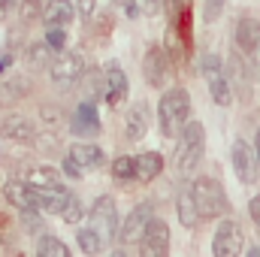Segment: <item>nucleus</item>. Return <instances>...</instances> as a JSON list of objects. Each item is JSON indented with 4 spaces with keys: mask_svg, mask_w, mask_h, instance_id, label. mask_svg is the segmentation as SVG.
<instances>
[{
    "mask_svg": "<svg viewBox=\"0 0 260 257\" xmlns=\"http://www.w3.org/2000/svg\"><path fill=\"white\" fill-rule=\"evenodd\" d=\"M148 124H151L148 106L145 103H133L127 109V118H124V136H127L130 142H136V139H142L148 133Z\"/></svg>",
    "mask_w": 260,
    "mask_h": 257,
    "instance_id": "obj_16",
    "label": "nucleus"
},
{
    "mask_svg": "<svg viewBox=\"0 0 260 257\" xmlns=\"http://www.w3.org/2000/svg\"><path fill=\"white\" fill-rule=\"evenodd\" d=\"M27 185H37V188H61L64 182H61V176H58L55 170H49V167H34V170L27 173Z\"/></svg>",
    "mask_w": 260,
    "mask_h": 257,
    "instance_id": "obj_23",
    "label": "nucleus"
},
{
    "mask_svg": "<svg viewBox=\"0 0 260 257\" xmlns=\"http://www.w3.org/2000/svg\"><path fill=\"white\" fill-rule=\"evenodd\" d=\"M206 82H209V94H212V100H215L218 106H230V103H233V85H230V79H227L224 70L209 73Z\"/></svg>",
    "mask_w": 260,
    "mask_h": 257,
    "instance_id": "obj_19",
    "label": "nucleus"
},
{
    "mask_svg": "<svg viewBox=\"0 0 260 257\" xmlns=\"http://www.w3.org/2000/svg\"><path fill=\"white\" fill-rule=\"evenodd\" d=\"M151 218H154V206H151V203L133 206L130 215L124 218V224H121V242H139Z\"/></svg>",
    "mask_w": 260,
    "mask_h": 257,
    "instance_id": "obj_9",
    "label": "nucleus"
},
{
    "mask_svg": "<svg viewBox=\"0 0 260 257\" xmlns=\"http://www.w3.org/2000/svg\"><path fill=\"white\" fill-rule=\"evenodd\" d=\"M76 6H79V12H82L85 18H94V9H97V0H76Z\"/></svg>",
    "mask_w": 260,
    "mask_h": 257,
    "instance_id": "obj_36",
    "label": "nucleus"
},
{
    "mask_svg": "<svg viewBox=\"0 0 260 257\" xmlns=\"http://www.w3.org/2000/svg\"><path fill=\"white\" fill-rule=\"evenodd\" d=\"M82 91L88 94V100H91V97L97 100L100 94H106V73L100 76V70H88V73H85V88H82Z\"/></svg>",
    "mask_w": 260,
    "mask_h": 257,
    "instance_id": "obj_28",
    "label": "nucleus"
},
{
    "mask_svg": "<svg viewBox=\"0 0 260 257\" xmlns=\"http://www.w3.org/2000/svg\"><path fill=\"white\" fill-rule=\"evenodd\" d=\"M215 70H224V61H221L218 55L206 52V55L200 58V73H203V76H209V73H215Z\"/></svg>",
    "mask_w": 260,
    "mask_h": 257,
    "instance_id": "obj_33",
    "label": "nucleus"
},
{
    "mask_svg": "<svg viewBox=\"0 0 260 257\" xmlns=\"http://www.w3.org/2000/svg\"><path fill=\"white\" fill-rule=\"evenodd\" d=\"M82 215H85V209H82V203H79V200H76V197L70 194V197L64 200V209H61V218H64L67 224H79V221H82Z\"/></svg>",
    "mask_w": 260,
    "mask_h": 257,
    "instance_id": "obj_30",
    "label": "nucleus"
},
{
    "mask_svg": "<svg viewBox=\"0 0 260 257\" xmlns=\"http://www.w3.org/2000/svg\"><path fill=\"white\" fill-rule=\"evenodd\" d=\"M49 73H52L55 85H61V88H70V85H76V82L85 76V58H82L79 52H64L58 61H52Z\"/></svg>",
    "mask_w": 260,
    "mask_h": 257,
    "instance_id": "obj_7",
    "label": "nucleus"
},
{
    "mask_svg": "<svg viewBox=\"0 0 260 257\" xmlns=\"http://www.w3.org/2000/svg\"><path fill=\"white\" fill-rule=\"evenodd\" d=\"M233 173L242 185H254L257 182V173H260V164H257V151L245 142V139H236L233 142Z\"/></svg>",
    "mask_w": 260,
    "mask_h": 257,
    "instance_id": "obj_6",
    "label": "nucleus"
},
{
    "mask_svg": "<svg viewBox=\"0 0 260 257\" xmlns=\"http://www.w3.org/2000/svg\"><path fill=\"white\" fill-rule=\"evenodd\" d=\"M88 215H91V227L103 236V242H112L118 236V212H115V200L109 194L97 197L94 206L88 209Z\"/></svg>",
    "mask_w": 260,
    "mask_h": 257,
    "instance_id": "obj_4",
    "label": "nucleus"
},
{
    "mask_svg": "<svg viewBox=\"0 0 260 257\" xmlns=\"http://www.w3.org/2000/svg\"><path fill=\"white\" fill-rule=\"evenodd\" d=\"M64 176H70V179H82V176H85V170H82V167H79L70 154L64 157Z\"/></svg>",
    "mask_w": 260,
    "mask_h": 257,
    "instance_id": "obj_35",
    "label": "nucleus"
},
{
    "mask_svg": "<svg viewBox=\"0 0 260 257\" xmlns=\"http://www.w3.org/2000/svg\"><path fill=\"white\" fill-rule=\"evenodd\" d=\"M254 151H257V164H260V130H257V139H254Z\"/></svg>",
    "mask_w": 260,
    "mask_h": 257,
    "instance_id": "obj_42",
    "label": "nucleus"
},
{
    "mask_svg": "<svg viewBox=\"0 0 260 257\" xmlns=\"http://www.w3.org/2000/svg\"><path fill=\"white\" fill-rule=\"evenodd\" d=\"M245 245V233H242V224L233 221V218H221L218 230H215V239H212V251L218 257H236Z\"/></svg>",
    "mask_w": 260,
    "mask_h": 257,
    "instance_id": "obj_5",
    "label": "nucleus"
},
{
    "mask_svg": "<svg viewBox=\"0 0 260 257\" xmlns=\"http://www.w3.org/2000/svg\"><path fill=\"white\" fill-rule=\"evenodd\" d=\"M27 58H30V64L34 67H52V61H55V49L46 43V40H40V43H34L30 46V52H27Z\"/></svg>",
    "mask_w": 260,
    "mask_h": 257,
    "instance_id": "obj_27",
    "label": "nucleus"
},
{
    "mask_svg": "<svg viewBox=\"0 0 260 257\" xmlns=\"http://www.w3.org/2000/svg\"><path fill=\"white\" fill-rule=\"evenodd\" d=\"M18 212H21V227H24L30 236H40V233L46 230V221H43V212H40V209L27 206V209H18Z\"/></svg>",
    "mask_w": 260,
    "mask_h": 257,
    "instance_id": "obj_26",
    "label": "nucleus"
},
{
    "mask_svg": "<svg viewBox=\"0 0 260 257\" xmlns=\"http://www.w3.org/2000/svg\"><path fill=\"white\" fill-rule=\"evenodd\" d=\"M3 194H6V200L15 206V209H27V206H34V191H30V185L24 182H6V188H3ZM37 209V206H34Z\"/></svg>",
    "mask_w": 260,
    "mask_h": 257,
    "instance_id": "obj_21",
    "label": "nucleus"
},
{
    "mask_svg": "<svg viewBox=\"0 0 260 257\" xmlns=\"http://www.w3.org/2000/svg\"><path fill=\"white\" fill-rule=\"evenodd\" d=\"M157 118L164 136H179L191 121V97L185 88H170L157 103Z\"/></svg>",
    "mask_w": 260,
    "mask_h": 257,
    "instance_id": "obj_2",
    "label": "nucleus"
},
{
    "mask_svg": "<svg viewBox=\"0 0 260 257\" xmlns=\"http://www.w3.org/2000/svg\"><path fill=\"white\" fill-rule=\"evenodd\" d=\"M224 6H227V0H206V3H203V21H206V24L218 21V15L224 12Z\"/></svg>",
    "mask_w": 260,
    "mask_h": 257,
    "instance_id": "obj_31",
    "label": "nucleus"
},
{
    "mask_svg": "<svg viewBox=\"0 0 260 257\" xmlns=\"http://www.w3.org/2000/svg\"><path fill=\"white\" fill-rule=\"evenodd\" d=\"M176 215H179L182 227H188V230H194L197 224L203 221V215H200V209H197V200H194L191 185H185V188L179 191V197H176Z\"/></svg>",
    "mask_w": 260,
    "mask_h": 257,
    "instance_id": "obj_17",
    "label": "nucleus"
},
{
    "mask_svg": "<svg viewBox=\"0 0 260 257\" xmlns=\"http://www.w3.org/2000/svg\"><path fill=\"white\" fill-rule=\"evenodd\" d=\"M157 9H160V0H142V12L145 15H154Z\"/></svg>",
    "mask_w": 260,
    "mask_h": 257,
    "instance_id": "obj_41",
    "label": "nucleus"
},
{
    "mask_svg": "<svg viewBox=\"0 0 260 257\" xmlns=\"http://www.w3.org/2000/svg\"><path fill=\"white\" fill-rule=\"evenodd\" d=\"M248 215H251V221L260 227V194L257 197H251V203H248Z\"/></svg>",
    "mask_w": 260,
    "mask_h": 257,
    "instance_id": "obj_37",
    "label": "nucleus"
},
{
    "mask_svg": "<svg viewBox=\"0 0 260 257\" xmlns=\"http://www.w3.org/2000/svg\"><path fill=\"white\" fill-rule=\"evenodd\" d=\"M12 9H18V0H0V18H6Z\"/></svg>",
    "mask_w": 260,
    "mask_h": 257,
    "instance_id": "obj_40",
    "label": "nucleus"
},
{
    "mask_svg": "<svg viewBox=\"0 0 260 257\" xmlns=\"http://www.w3.org/2000/svg\"><path fill=\"white\" fill-rule=\"evenodd\" d=\"M70 130L76 136H97L100 121H97V106L91 100H85V103L76 106V112L70 115Z\"/></svg>",
    "mask_w": 260,
    "mask_h": 257,
    "instance_id": "obj_14",
    "label": "nucleus"
},
{
    "mask_svg": "<svg viewBox=\"0 0 260 257\" xmlns=\"http://www.w3.org/2000/svg\"><path fill=\"white\" fill-rule=\"evenodd\" d=\"M18 18H21V24H34L37 18H43V3L40 0H18Z\"/></svg>",
    "mask_w": 260,
    "mask_h": 257,
    "instance_id": "obj_29",
    "label": "nucleus"
},
{
    "mask_svg": "<svg viewBox=\"0 0 260 257\" xmlns=\"http://www.w3.org/2000/svg\"><path fill=\"white\" fill-rule=\"evenodd\" d=\"M167 64H170V58H167V52H164L160 46H151V49L145 52L142 73H145V82H148L151 88H160V85L167 82Z\"/></svg>",
    "mask_w": 260,
    "mask_h": 257,
    "instance_id": "obj_13",
    "label": "nucleus"
},
{
    "mask_svg": "<svg viewBox=\"0 0 260 257\" xmlns=\"http://www.w3.org/2000/svg\"><path fill=\"white\" fill-rule=\"evenodd\" d=\"M233 40H236V49L242 55H254L260 49V21L245 15L236 21V30H233Z\"/></svg>",
    "mask_w": 260,
    "mask_h": 257,
    "instance_id": "obj_12",
    "label": "nucleus"
},
{
    "mask_svg": "<svg viewBox=\"0 0 260 257\" xmlns=\"http://www.w3.org/2000/svg\"><path fill=\"white\" fill-rule=\"evenodd\" d=\"M40 115H43V121H46V124H49L52 130H55V127H61V124L67 121V118H64V112H61L58 106H52V103H49V106H43V109H40Z\"/></svg>",
    "mask_w": 260,
    "mask_h": 257,
    "instance_id": "obj_32",
    "label": "nucleus"
},
{
    "mask_svg": "<svg viewBox=\"0 0 260 257\" xmlns=\"http://www.w3.org/2000/svg\"><path fill=\"white\" fill-rule=\"evenodd\" d=\"M133 164H136V182H154L164 170V157L157 151H145V154L133 157Z\"/></svg>",
    "mask_w": 260,
    "mask_h": 257,
    "instance_id": "obj_20",
    "label": "nucleus"
},
{
    "mask_svg": "<svg viewBox=\"0 0 260 257\" xmlns=\"http://www.w3.org/2000/svg\"><path fill=\"white\" fill-rule=\"evenodd\" d=\"M103 73H106V103H109L112 109H118V106L127 100V91H130L127 73L118 67V61H109V67H106Z\"/></svg>",
    "mask_w": 260,
    "mask_h": 257,
    "instance_id": "obj_10",
    "label": "nucleus"
},
{
    "mask_svg": "<svg viewBox=\"0 0 260 257\" xmlns=\"http://www.w3.org/2000/svg\"><path fill=\"white\" fill-rule=\"evenodd\" d=\"M37 254L40 257H70V245L61 242L58 236H52V233H40V239H37Z\"/></svg>",
    "mask_w": 260,
    "mask_h": 257,
    "instance_id": "obj_22",
    "label": "nucleus"
},
{
    "mask_svg": "<svg viewBox=\"0 0 260 257\" xmlns=\"http://www.w3.org/2000/svg\"><path fill=\"white\" fill-rule=\"evenodd\" d=\"M67 154H70L85 173H88V170H100V167L106 164V151H103L100 145H94V142H73Z\"/></svg>",
    "mask_w": 260,
    "mask_h": 257,
    "instance_id": "obj_15",
    "label": "nucleus"
},
{
    "mask_svg": "<svg viewBox=\"0 0 260 257\" xmlns=\"http://www.w3.org/2000/svg\"><path fill=\"white\" fill-rule=\"evenodd\" d=\"M124 12H127V18H136L139 15V6H136V0H115Z\"/></svg>",
    "mask_w": 260,
    "mask_h": 257,
    "instance_id": "obj_39",
    "label": "nucleus"
},
{
    "mask_svg": "<svg viewBox=\"0 0 260 257\" xmlns=\"http://www.w3.org/2000/svg\"><path fill=\"white\" fill-rule=\"evenodd\" d=\"M203 151H206V130L200 121H188L185 130L179 133V142H176V154H173V167L179 176H191L200 160H203Z\"/></svg>",
    "mask_w": 260,
    "mask_h": 257,
    "instance_id": "obj_1",
    "label": "nucleus"
},
{
    "mask_svg": "<svg viewBox=\"0 0 260 257\" xmlns=\"http://www.w3.org/2000/svg\"><path fill=\"white\" fill-rule=\"evenodd\" d=\"M0 136L12 139V142H34L37 130L30 124V118H24L21 112H9L0 118Z\"/></svg>",
    "mask_w": 260,
    "mask_h": 257,
    "instance_id": "obj_11",
    "label": "nucleus"
},
{
    "mask_svg": "<svg viewBox=\"0 0 260 257\" xmlns=\"http://www.w3.org/2000/svg\"><path fill=\"white\" fill-rule=\"evenodd\" d=\"M46 43H49L55 52H61V49L67 46V34L61 30V27H49V30H46Z\"/></svg>",
    "mask_w": 260,
    "mask_h": 257,
    "instance_id": "obj_34",
    "label": "nucleus"
},
{
    "mask_svg": "<svg viewBox=\"0 0 260 257\" xmlns=\"http://www.w3.org/2000/svg\"><path fill=\"white\" fill-rule=\"evenodd\" d=\"M191 191H194L197 209H200L203 221L224 218L230 212V200H227V194L221 188V182H215V179H197L194 185H191Z\"/></svg>",
    "mask_w": 260,
    "mask_h": 257,
    "instance_id": "obj_3",
    "label": "nucleus"
},
{
    "mask_svg": "<svg viewBox=\"0 0 260 257\" xmlns=\"http://www.w3.org/2000/svg\"><path fill=\"white\" fill-rule=\"evenodd\" d=\"M164 9H167L170 18H179V12H182V0H164Z\"/></svg>",
    "mask_w": 260,
    "mask_h": 257,
    "instance_id": "obj_38",
    "label": "nucleus"
},
{
    "mask_svg": "<svg viewBox=\"0 0 260 257\" xmlns=\"http://www.w3.org/2000/svg\"><path fill=\"white\" fill-rule=\"evenodd\" d=\"M76 18V6L70 3V0H49L46 6H43V21L49 24V27H64Z\"/></svg>",
    "mask_w": 260,
    "mask_h": 257,
    "instance_id": "obj_18",
    "label": "nucleus"
},
{
    "mask_svg": "<svg viewBox=\"0 0 260 257\" xmlns=\"http://www.w3.org/2000/svg\"><path fill=\"white\" fill-rule=\"evenodd\" d=\"M112 179L118 182V185H133L136 182V164H133V157H118V160H112Z\"/></svg>",
    "mask_w": 260,
    "mask_h": 257,
    "instance_id": "obj_24",
    "label": "nucleus"
},
{
    "mask_svg": "<svg viewBox=\"0 0 260 257\" xmlns=\"http://www.w3.org/2000/svg\"><path fill=\"white\" fill-rule=\"evenodd\" d=\"M76 242H79V248L85 251V254H97L106 242H103V236L94 230V227H82L79 233H76Z\"/></svg>",
    "mask_w": 260,
    "mask_h": 257,
    "instance_id": "obj_25",
    "label": "nucleus"
},
{
    "mask_svg": "<svg viewBox=\"0 0 260 257\" xmlns=\"http://www.w3.org/2000/svg\"><path fill=\"white\" fill-rule=\"evenodd\" d=\"M167 248H170V227H167V221L151 218L142 239H139V251L145 257H160L167 254Z\"/></svg>",
    "mask_w": 260,
    "mask_h": 257,
    "instance_id": "obj_8",
    "label": "nucleus"
}]
</instances>
